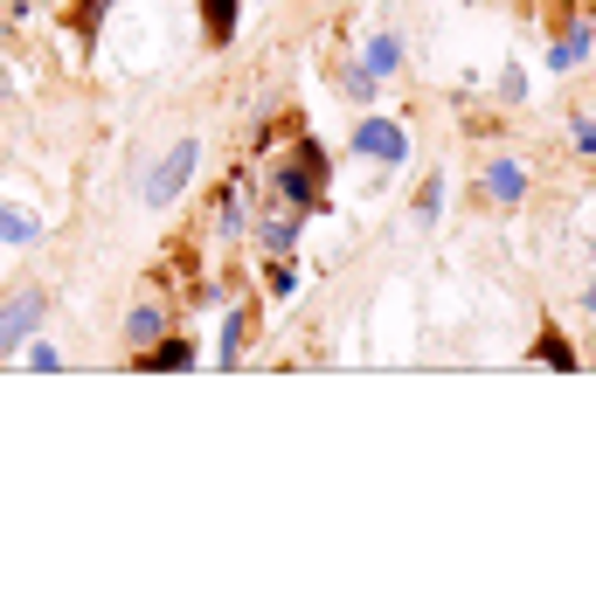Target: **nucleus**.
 Listing matches in <instances>:
<instances>
[{"label": "nucleus", "instance_id": "obj_1", "mask_svg": "<svg viewBox=\"0 0 596 609\" xmlns=\"http://www.w3.org/2000/svg\"><path fill=\"white\" fill-rule=\"evenodd\" d=\"M326 174H333L326 146L313 139V132H299L292 160L271 167V188H278V201H292V208H305V216H320V208H326Z\"/></svg>", "mask_w": 596, "mask_h": 609}, {"label": "nucleus", "instance_id": "obj_2", "mask_svg": "<svg viewBox=\"0 0 596 609\" xmlns=\"http://www.w3.org/2000/svg\"><path fill=\"white\" fill-rule=\"evenodd\" d=\"M195 167H201V139H174L160 160L146 167V180H139V195H146V208H174L180 195H188V180H195Z\"/></svg>", "mask_w": 596, "mask_h": 609}, {"label": "nucleus", "instance_id": "obj_3", "mask_svg": "<svg viewBox=\"0 0 596 609\" xmlns=\"http://www.w3.org/2000/svg\"><path fill=\"white\" fill-rule=\"evenodd\" d=\"M347 153H354V160H368V167H381V174H402L409 167V132L396 118H381V112H360Z\"/></svg>", "mask_w": 596, "mask_h": 609}, {"label": "nucleus", "instance_id": "obj_4", "mask_svg": "<svg viewBox=\"0 0 596 609\" xmlns=\"http://www.w3.org/2000/svg\"><path fill=\"white\" fill-rule=\"evenodd\" d=\"M42 319H49V291H35V284H21L14 298H0V360H14L29 339L42 333Z\"/></svg>", "mask_w": 596, "mask_h": 609}, {"label": "nucleus", "instance_id": "obj_5", "mask_svg": "<svg viewBox=\"0 0 596 609\" xmlns=\"http://www.w3.org/2000/svg\"><path fill=\"white\" fill-rule=\"evenodd\" d=\"M250 229H257V243H264V256H292V250H299V235H305V208L278 201V208H264V216H257Z\"/></svg>", "mask_w": 596, "mask_h": 609}, {"label": "nucleus", "instance_id": "obj_6", "mask_svg": "<svg viewBox=\"0 0 596 609\" xmlns=\"http://www.w3.org/2000/svg\"><path fill=\"white\" fill-rule=\"evenodd\" d=\"M479 188H485V201L492 208H521L527 201V160H513V153H500V160H485V174H479Z\"/></svg>", "mask_w": 596, "mask_h": 609}, {"label": "nucleus", "instance_id": "obj_7", "mask_svg": "<svg viewBox=\"0 0 596 609\" xmlns=\"http://www.w3.org/2000/svg\"><path fill=\"white\" fill-rule=\"evenodd\" d=\"M589 49H596V29H589L583 14H568L562 29H555V42H548V70H555V76H576V70L589 63Z\"/></svg>", "mask_w": 596, "mask_h": 609}, {"label": "nucleus", "instance_id": "obj_8", "mask_svg": "<svg viewBox=\"0 0 596 609\" xmlns=\"http://www.w3.org/2000/svg\"><path fill=\"white\" fill-rule=\"evenodd\" d=\"M360 63H368V76H381V84H388V76L409 63V42H402L396 29H375L368 42H360Z\"/></svg>", "mask_w": 596, "mask_h": 609}, {"label": "nucleus", "instance_id": "obj_9", "mask_svg": "<svg viewBox=\"0 0 596 609\" xmlns=\"http://www.w3.org/2000/svg\"><path fill=\"white\" fill-rule=\"evenodd\" d=\"M201 8V35H209V49H229L243 29V0H195Z\"/></svg>", "mask_w": 596, "mask_h": 609}, {"label": "nucleus", "instance_id": "obj_10", "mask_svg": "<svg viewBox=\"0 0 596 609\" xmlns=\"http://www.w3.org/2000/svg\"><path fill=\"white\" fill-rule=\"evenodd\" d=\"M333 91H341L347 104H375L381 76H368V63H360V56H347V63H333Z\"/></svg>", "mask_w": 596, "mask_h": 609}, {"label": "nucleus", "instance_id": "obj_11", "mask_svg": "<svg viewBox=\"0 0 596 609\" xmlns=\"http://www.w3.org/2000/svg\"><path fill=\"white\" fill-rule=\"evenodd\" d=\"M195 360H201V354L188 347V339H167V333L153 339V347H139V367H146V375H167V367H195Z\"/></svg>", "mask_w": 596, "mask_h": 609}, {"label": "nucleus", "instance_id": "obj_12", "mask_svg": "<svg viewBox=\"0 0 596 609\" xmlns=\"http://www.w3.org/2000/svg\"><path fill=\"white\" fill-rule=\"evenodd\" d=\"M0 243H8V250L42 243V216H29V208H14V201H0Z\"/></svg>", "mask_w": 596, "mask_h": 609}, {"label": "nucleus", "instance_id": "obj_13", "mask_svg": "<svg viewBox=\"0 0 596 609\" xmlns=\"http://www.w3.org/2000/svg\"><path fill=\"white\" fill-rule=\"evenodd\" d=\"M243 347H250V312H243V305H229V319H222V333H216V360H222V367H237Z\"/></svg>", "mask_w": 596, "mask_h": 609}, {"label": "nucleus", "instance_id": "obj_14", "mask_svg": "<svg viewBox=\"0 0 596 609\" xmlns=\"http://www.w3.org/2000/svg\"><path fill=\"white\" fill-rule=\"evenodd\" d=\"M534 360H541V367H562V375H576V367H583V354L562 339V326H541V347H534Z\"/></svg>", "mask_w": 596, "mask_h": 609}, {"label": "nucleus", "instance_id": "obj_15", "mask_svg": "<svg viewBox=\"0 0 596 609\" xmlns=\"http://www.w3.org/2000/svg\"><path fill=\"white\" fill-rule=\"evenodd\" d=\"M445 188H451V174H424V188H417V229L445 222Z\"/></svg>", "mask_w": 596, "mask_h": 609}, {"label": "nucleus", "instance_id": "obj_16", "mask_svg": "<svg viewBox=\"0 0 596 609\" xmlns=\"http://www.w3.org/2000/svg\"><path fill=\"white\" fill-rule=\"evenodd\" d=\"M160 333H167V312L160 305H133V312H125V339H133V347H153Z\"/></svg>", "mask_w": 596, "mask_h": 609}, {"label": "nucleus", "instance_id": "obj_17", "mask_svg": "<svg viewBox=\"0 0 596 609\" xmlns=\"http://www.w3.org/2000/svg\"><path fill=\"white\" fill-rule=\"evenodd\" d=\"M299 284H305V277H299V263H292V256H271V263H264V291H271L278 305H292V298H299Z\"/></svg>", "mask_w": 596, "mask_h": 609}, {"label": "nucleus", "instance_id": "obj_18", "mask_svg": "<svg viewBox=\"0 0 596 609\" xmlns=\"http://www.w3.org/2000/svg\"><path fill=\"white\" fill-rule=\"evenodd\" d=\"M216 216H222L229 235H243V229H250V201H243V188H229V195L216 201Z\"/></svg>", "mask_w": 596, "mask_h": 609}, {"label": "nucleus", "instance_id": "obj_19", "mask_svg": "<svg viewBox=\"0 0 596 609\" xmlns=\"http://www.w3.org/2000/svg\"><path fill=\"white\" fill-rule=\"evenodd\" d=\"M105 8H112V0H76L70 21H76V42H84V49L97 42V21H105Z\"/></svg>", "mask_w": 596, "mask_h": 609}, {"label": "nucleus", "instance_id": "obj_20", "mask_svg": "<svg viewBox=\"0 0 596 609\" xmlns=\"http://www.w3.org/2000/svg\"><path fill=\"white\" fill-rule=\"evenodd\" d=\"M568 146H576L583 160H596V118H589V112H576V118H568Z\"/></svg>", "mask_w": 596, "mask_h": 609}, {"label": "nucleus", "instance_id": "obj_21", "mask_svg": "<svg viewBox=\"0 0 596 609\" xmlns=\"http://www.w3.org/2000/svg\"><path fill=\"white\" fill-rule=\"evenodd\" d=\"M29 367H35V375H56V367H63V354L49 347V339H29Z\"/></svg>", "mask_w": 596, "mask_h": 609}, {"label": "nucleus", "instance_id": "obj_22", "mask_svg": "<svg viewBox=\"0 0 596 609\" xmlns=\"http://www.w3.org/2000/svg\"><path fill=\"white\" fill-rule=\"evenodd\" d=\"M500 97H506V104H521V97H527V76H521V70H513V63L500 70Z\"/></svg>", "mask_w": 596, "mask_h": 609}, {"label": "nucleus", "instance_id": "obj_23", "mask_svg": "<svg viewBox=\"0 0 596 609\" xmlns=\"http://www.w3.org/2000/svg\"><path fill=\"white\" fill-rule=\"evenodd\" d=\"M583 305H589V312H596V284H583Z\"/></svg>", "mask_w": 596, "mask_h": 609}, {"label": "nucleus", "instance_id": "obj_24", "mask_svg": "<svg viewBox=\"0 0 596 609\" xmlns=\"http://www.w3.org/2000/svg\"><path fill=\"white\" fill-rule=\"evenodd\" d=\"M243 8H271V0H243Z\"/></svg>", "mask_w": 596, "mask_h": 609}]
</instances>
